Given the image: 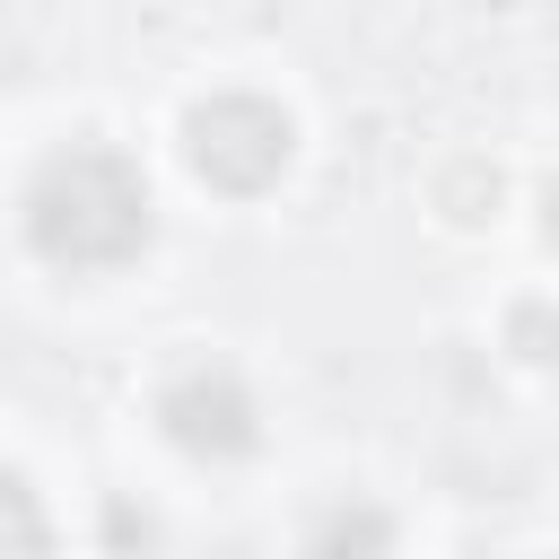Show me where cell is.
I'll return each mask as SVG.
<instances>
[{"label": "cell", "mask_w": 559, "mask_h": 559, "mask_svg": "<svg viewBox=\"0 0 559 559\" xmlns=\"http://www.w3.org/2000/svg\"><path fill=\"white\" fill-rule=\"evenodd\" d=\"M26 236L61 271H105V262L140 253L148 245V183H140V166L114 157V148L52 157L35 175V192H26Z\"/></svg>", "instance_id": "1"}, {"label": "cell", "mask_w": 559, "mask_h": 559, "mask_svg": "<svg viewBox=\"0 0 559 559\" xmlns=\"http://www.w3.org/2000/svg\"><path fill=\"white\" fill-rule=\"evenodd\" d=\"M183 157L218 192H262L288 166V114L262 105V96H210V105L183 114Z\"/></svg>", "instance_id": "2"}, {"label": "cell", "mask_w": 559, "mask_h": 559, "mask_svg": "<svg viewBox=\"0 0 559 559\" xmlns=\"http://www.w3.org/2000/svg\"><path fill=\"white\" fill-rule=\"evenodd\" d=\"M157 419H166V437H175L183 454H201V463L253 454V393H245L227 367H192L183 384H166Z\"/></svg>", "instance_id": "3"}, {"label": "cell", "mask_w": 559, "mask_h": 559, "mask_svg": "<svg viewBox=\"0 0 559 559\" xmlns=\"http://www.w3.org/2000/svg\"><path fill=\"white\" fill-rule=\"evenodd\" d=\"M52 542H44V507L26 498V480L17 472H0V559H44Z\"/></svg>", "instance_id": "4"}, {"label": "cell", "mask_w": 559, "mask_h": 559, "mask_svg": "<svg viewBox=\"0 0 559 559\" xmlns=\"http://www.w3.org/2000/svg\"><path fill=\"white\" fill-rule=\"evenodd\" d=\"M384 533H393V524H384L376 507L332 515V533H323V550H314V559H376V550H384Z\"/></svg>", "instance_id": "5"}, {"label": "cell", "mask_w": 559, "mask_h": 559, "mask_svg": "<svg viewBox=\"0 0 559 559\" xmlns=\"http://www.w3.org/2000/svg\"><path fill=\"white\" fill-rule=\"evenodd\" d=\"M515 341H533L524 358H559V314H542V306H524V314H515Z\"/></svg>", "instance_id": "6"}, {"label": "cell", "mask_w": 559, "mask_h": 559, "mask_svg": "<svg viewBox=\"0 0 559 559\" xmlns=\"http://www.w3.org/2000/svg\"><path fill=\"white\" fill-rule=\"evenodd\" d=\"M550 245H559V183H550Z\"/></svg>", "instance_id": "7"}]
</instances>
